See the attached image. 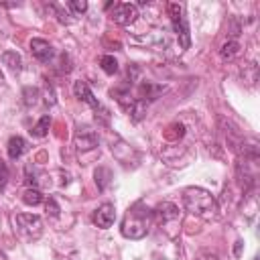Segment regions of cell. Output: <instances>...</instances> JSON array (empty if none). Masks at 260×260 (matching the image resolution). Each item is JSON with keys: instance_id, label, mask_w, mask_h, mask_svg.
Returning a JSON list of instances; mask_svg holds the SVG:
<instances>
[{"instance_id": "cell-10", "label": "cell", "mask_w": 260, "mask_h": 260, "mask_svg": "<svg viewBox=\"0 0 260 260\" xmlns=\"http://www.w3.org/2000/svg\"><path fill=\"white\" fill-rule=\"evenodd\" d=\"M160 221H173V219H177L179 217V207L175 205V203H171V201H162V203H158V207L152 211Z\"/></svg>"}, {"instance_id": "cell-20", "label": "cell", "mask_w": 260, "mask_h": 260, "mask_svg": "<svg viewBox=\"0 0 260 260\" xmlns=\"http://www.w3.org/2000/svg\"><path fill=\"white\" fill-rule=\"evenodd\" d=\"M67 6H69L75 14H81V12L87 10V2H85V0H71V2H67Z\"/></svg>"}, {"instance_id": "cell-24", "label": "cell", "mask_w": 260, "mask_h": 260, "mask_svg": "<svg viewBox=\"0 0 260 260\" xmlns=\"http://www.w3.org/2000/svg\"><path fill=\"white\" fill-rule=\"evenodd\" d=\"M242 244H244L242 240L236 242V246H234V254H236V256H240V252H242Z\"/></svg>"}, {"instance_id": "cell-12", "label": "cell", "mask_w": 260, "mask_h": 260, "mask_svg": "<svg viewBox=\"0 0 260 260\" xmlns=\"http://www.w3.org/2000/svg\"><path fill=\"white\" fill-rule=\"evenodd\" d=\"M165 91V85H158V83H150V81H144L142 85H140V100H156L160 93Z\"/></svg>"}, {"instance_id": "cell-6", "label": "cell", "mask_w": 260, "mask_h": 260, "mask_svg": "<svg viewBox=\"0 0 260 260\" xmlns=\"http://www.w3.org/2000/svg\"><path fill=\"white\" fill-rule=\"evenodd\" d=\"M73 93L77 95V100H81V102H85L91 110H95V114L98 112H108V110H104L102 108V104L95 100V95H93V91L89 89V85L83 81V79H77V81H73Z\"/></svg>"}, {"instance_id": "cell-22", "label": "cell", "mask_w": 260, "mask_h": 260, "mask_svg": "<svg viewBox=\"0 0 260 260\" xmlns=\"http://www.w3.org/2000/svg\"><path fill=\"white\" fill-rule=\"evenodd\" d=\"M45 207H47V213H51L53 217H57V215H59V211H61V209H59V205H57V201H55L53 197H49V199H47Z\"/></svg>"}, {"instance_id": "cell-23", "label": "cell", "mask_w": 260, "mask_h": 260, "mask_svg": "<svg viewBox=\"0 0 260 260\" xmlns=\"http://www.w3.org/2000/svg\"><path fill=\"white\" fill-rule=\"evenodd\" d=\"M100 173H104L106 177H110V171L108 169H100V171H95V177H100ZM100 181V189H106V185H108V179H95V183Z\"/></svg>"}, {"instance_id": "cell-17", "label": "cell", "mask_w": 260, "mask_h": 260, "mask_svg": "<svg viewBox=\"0 0 260 260\" xmlns=\"http://www.w3.org/2000/svg\"><path fill=\"white\" fill-rule=\"evenodd\" d=\"M49 126H51V116H43V118L35 124V128L30 130V134L37 136V138H45L47 132H49Z\"/></svg>"}, {"instance_id": "cell-1", "label": "cell", "mask_w": 260, "mask_h": 260, "mask_svg": "<svg viewBox=\"0 0 260 260\" xmlns=\"http://www.w3.org/2000/svg\"><path fill=\"white\" fill-rule=\"evenodd\" d=\"M183 203H185L187 211H191L203 219L213 217L217 211V203H215L213 195L201 187H187L183 191Z\"/></svg>"}, {"instance_id": "cell-7", "label": "cell", "mask_w": 260, "mask_h": 260, "mask_svg": "<svg viewBox=\"0 0 260 260\" xmlns=\"http://www.w3.org/2000/svg\"><path fill=\"white\" fill-rule=\"evenodd\" d=\"M28 47H30L32 57H35L37 61H41V63H49V61L55 57L53 45H51L49 41H45V39H30Z\"/></svg>"}, {"instance_id": "cell-3", "label": "cell", "mask_w": 260, "mask_h": 260, "mask_svg": "<svg viewBox=\"0 0 260 260\" xmlns=\"http://www.w3.org/2000/svg\"><path fill=\"white\" fill-rule=\"evenodd\" d=\"M169 16H171V24H173V30L177 32V39H179L181 49H189V45H191V35H189V24H187L183 6L177 4V2H171V4H169Z\"/></svg>"}, {"instance_id": "cell-14", "label": "cell", "mask_w": 260, "mask_h": 260, "mask_svg": "<svg viewBox=\"0 0 260 260\" xmlns=\"http://www.w3.org/2000/svg\"><path fill=\"white\" fill-rule=\"evenodd\" d=\"M126 112L130 114V118H132L134 122H138V120H142L144 114H146V102L140 100V98H134V102L126 108Z\"/></svg>"}, {"instance_id": "cell-11", "label": "cell", "mask_w": 260, "mask_h": 260, "mask_svg": "<svg viewBox=\"0 0 260 260\" xmlns=\"http://www.w3.org/2000/svg\"><path fill=\"white\" fill-rule=\"evenodd\" d=\"M6 150H8V158L10 160H18L26 150V140L22 136H10V140L6 144Z\"/></svg>"}, {"instance_id": "cell-5", "label": "cell", "mask_w": 260, "mask_h": 260, "mask_svg": "<svg viewBox=\"0 0 260 260\" xmlns=\"http://www.w3.org/2000/svg\"><path fill=\"white\" fill-rule=\"evenodd\" d=\"M136 16H138V8H136L134 4H130V2L116 4L114 10H112V20H114L116 24H120V26L132 24V22L136 20Z\"/></svg>"}, {"instance_id": "cell-13", "label": "cell", "mask_w": 260, "mask_h": 260, "mask_svg": "<svg viewBox=\"0 0 260 260\" xmlns=\"http://www.w3.org/2000/svg\"><path fill=\"white\" fill-rule=\"evenodd\" d=\"M238 53H240V43H238L236 39H228V41L221 45V49H219V57H221L223 61H232Z\"/></svg>"}, {"instance_id": "cell-8", "label": "cell", "mask_w": 260, "mask_h": 260, "mask_svg": "<svg viewBox=\"0 0 260 260\" xmlns=\"http://www.w3.org/2000/svg\"><path fill=\"white\" fill-rule=\"evenodd\" d=\"M114 219H116V207H114V203H102V205L93 211V215H91V221H93L98 228H102V230L110 228V225L114 223Z\"/></svg>"}, {"instance_id": "cell-25", "label": "cell", "mask_w": 260, "mask_h": 260, "mask_svg": "<svg viewBox=\"0 0 260 260\" xmlns=\"http://www.w3.org/2000/svg\"><path fill=\"white\" fill-rule=\"evenodd\" d=\"M197 260H217V256L215 254H201Z\"/></svg>"}, {"instance_id": "cell-21", "label": "cell", "mask_w": 260, "mask_h": 260, "mask_svg": "<svg viewBox=\"0 0 260 260\" xmlns=\"http://www.w3.org/2000/svg\"><path fill=\"white\" fill-rule=\"evenodd\" d=\"M8 177H10V173H8V165L0 158V189H4V187H6Z\"/></svg>"}, {"instance_id": "cell-2", "label": "cell", "mask_w": 260, "mask_h": 260, "mask_svg": "<svg viewBox=\"0 0 260 260\" xmlns=\"http://www.w3.org/2000/svg\"><path fill=\"white\" fill-rule=\"evenodd\" d=\"M152 215H154V213H152L148 207H144L142 201L134 203V205L128 209V213H126V217H124V221H122V234H124L126 238H130V240H140V238H144L146 232H148V221H150Z\"/></svg>"}, {"instance_id": "cell-26", "label": "cell", "mask_w": 260, "mask_h": 260, "mask_svg": "<svg viewBox=\"0 0 260 260\" xmlns=\"http://www.w3.org/2000/svg\"><path fill=\"white\" fill-rule=\"evenodd\" d=\"M254 260H258V258H254Z\"/></svg>"}, {"instance_id": "cell-19", "label": "cell", "mask_w": 260, "mask_h": 260, "mask_svg": "<svg viewBox=\"0 0 260 260\" xmlns=\"http://www.w3.org/2000/svg\"><path fill=\"white\" fill-rule=\"evenodd\" d=\"M22 98H24V106L32 108V106H37V102L41 98V91L37 87H24L22 89Z\"/></svg>"}, {"instance_id": "cell-9", "label": "cell", "mask_w": 260, "mask_h": 260, "mask_svg": "<svg viewBox=\"0 0 260 260\" xmlns=\"http://www.w3.org/2000/svg\"><path fill=\"white\" fill-rule=\"evenodd\" d=\"M75 146L77 150H91L98 146V134L91 128H79L75 132Z\"/></svg>"}, {"instance_id": "cell-15", "label": "cell", "mask_w": 260, "mask_h": 260, "mask_svg": "<svg viewBox=\"0 0 260 260\" xmlns=\"http://www.w3.org/2000/svg\"><path fill=\"white\" fill-rule=\"evenodd\" d=\"M2 63L12 71H20V67H22V59H20V55L16 51H6L2 55Z\"/></svg>"}, {"instance_id": "cell-4", "label": "cell", "mask_w": 260, "mask_h": 260, "mask_svg": "<svg viewBox=\"0 0 260 260\" xmlns=\"http://www.w3.org/2000/svg\"><path fill=\"white\" fill-rule=\"evenodd\" d=\"M18 230L28 238V240H37L43 232V219L39 215H32V213H16L14 217Z\"/></svg>"}, {"instance_id": "cell-16", "label": "cell", "mask_w": 260, "mask_h": 260, "mask_svg": "<svg viewBox=\"0 0 260 260\" xmlns=\"http://www.w3.org/2000/svg\"><path fill=\"white\" fill-rule=\"evenodd\" d=\"M22 203H26V205H39V203H43V193H41V189H37V187H28L24 193H22Z\"/></svg>"}, {"instance_id": "cell-18", "label": "cell", "mask_w": 260, "mask_h": 260, "mask_svg": "<svg viewBox=\"0 0 260 260\" xmlns=\"http://www.w3.org/2000/svg\"><path fill=\"white\" fill-rule=\"evenodd\" d=\"M100 65H102V69H104L108 75H114V73L118 71V61H116L114 55H102V57H100Z\"/></svg>"}]
</instances>
